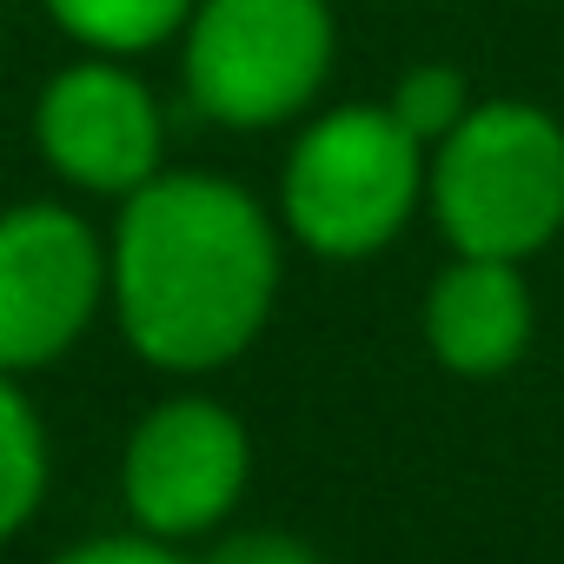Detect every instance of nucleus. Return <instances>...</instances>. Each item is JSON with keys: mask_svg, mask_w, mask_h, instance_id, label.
<instances>
[{"mask_svg": "<svg viewBox=\"0 0 564 564\" xmlns=\"http://www.w3.org/2000/svg\"><path fill=\"white\" fill-rule=\"evenodd\" d=\"M41 498H47V432L14 372H0V544L28 531Z\"/></svg>", "mask_w": 564, "mask_h": 564, "instance_id": "nucleus-10", "label": "nucleus"}, {"mask_svg": "<svg viewBox=\"0 0 564 564\" xmlns=\"http://www.w3.org/2000/svg\"><path fill=\"white\" fill-rule=\"evenodd\" d=\"M425 199L452 252L531 259L564 232V127L531 100L471 107L432 147Z\"/></svg>", "mask_w": 564, "mask_h": 564, "instance_id": "nucleus-2", "label": "nucleus"}, {"mask_svg": "<svg viewBox=\"0 0 564 564\" xmlns=\"http://www.w3.org/2000/svg\"><path fill=\"white\" fill-rule=\"evenodd\" d=\"M54 564H186L180 544L153 538V531H127V538H87L74 551H61Z\"/></svg>", "mask_w": 564, "mask_h": 564, "instance_id": "nucleus-12", "label": "nucleus"}, {"mask_svg": "<svg viewBox=\"0 0 564 564\" xmlns=\"http://www.w3.org/2000/svg\"><path fill=\"white\" fill-rule=\"evenodd\" d=\"M107 300L147 366H232L265 333L279 300V226L219 173H153L120 199Z\"/></svg>", "mask_w": 564, "mask_h": 564, "instance_id": "nucleus-1", "label": "nucleus"}, {"mask_svg": "<svg viewBox=\"0 0 564 564\" xmlns=\"http://www.w3.org/2000/svg\"><path fill=\"white\" fill-rule=\"evenodd\" d=\"M252 478V438L219 399H166L153 405L120 458V491L140 531L186 544L199 531H219Z\"/></svg>", "mask_w": 564, "mask_h": 564, "instance_id": "nucleus-6", "label": "nucleus"}, {"mask_svg": "<svg viewBox=\"0 0 564 564\" xmlns=\"http://www.w3.org/2000/svg\"><path fill=\"white\" fill-rule=\"evenodd\" d=\"M107 300V246L54 199L0 213V372H41L80 346Z\"/></svg>", "mask_w": 564, "mask_h": 564, "instance_id": "nucleus-5", "label": "nucleus"}, {"mask_svg": "<svg viewBox=\"0 0 564 564\" xmlns=\"http://www.w3.org/2000/svg\"><path fill=\"white\" fill-rule=\"evenodd\" d=\"M386 107L399 113V127H405L412 140L438 147V140H445V133L471 113V87H465V74H458V67L425 61V67L399 74V87H392V100H386Z\"/></svg>", "mask_w": 564, "mask_h": 564, "instance_id": "nucleus-11", "label": "nucleus"}, {"mask_svg": "<svg viewBox=\"0 0 564 564\" xmlns=\"http://www.w3.org/2000/svg\"><path fill=\"white\" fill-rule=\"evenodd\" d=\"M199 0H47V14L67 41L94 47V54H153L166 47L186 21H193Z\"/></svg>", "mask_w": 564, "mask_h": 564, "instance_id": "nucleus-9", "label": "nucleus"}, {"mask_svg": "<svg viewBox=\"0 0 564 564\" xmlns=\"http://www.w3.org/2000/svg\"><path fill=\"white\" fill-rule=\"evenodd\" d=\"M425 346L458 379H498L531 346V286L518 259L458 252L425 293Z\"/></svg>", "mask_w": 564, "mask_h": 564, "instance_id": "nucleus-8", "label": "nucleus"}, {"mask_svg": "<svg viewBox=\"0 0 564 564\" xmlns=\"http://www.w3.org/2000/svg\"><path fill=\"white\" fill-rule=\"evenodd\" d=\"M326 0H199L186 21V100L213 127H286L333 74Z\"/></svg>", "mask_w": 564, "mask_h": 564, "instance_id": "nucleus-4", "label": "nucleus"}, {"mask_svg": "<svg viewBox=\"0 0 564 564\" xmlns=\"http://www.w3.org/2000/svg\"><path fill=\"white\" fill-rule=\"evenodd\" d=\"M425 173L432 147L412 140L392 107H333L293 140L279 213L319 259H372L419 213Z\"/></svg>", "mask_w": 564, "mask_h": 564, "instance_id": "nucleus-3", "label": "nucleus"}, {"mask_svg": "<svg viewBox=\"0 0 564 564\" xmlns=\"http://www.w3.org/2000/svg\"><path fill=\"white\" fill-rule=\"evenodd\" d=\"M206 564H319V551L300 544L293 531H232L213 544Z\"/></svg>", "mask_w": 564, "mask_h": 564, "instance_id": "nucleus-13", "label": "nucleus"}, {"mask_svg": "<svg viewBox=\"0 0 564 564\" xmlns=\"http://www.w3.org/2000/svg\"><path fill=\"white\" fill-rule=\"evenodd\" d=\"M34 140H41V160L67 186L127 199L160 173L166 120H160V100L147 94V80H133L113 54H100V61L61 67L41 87Z\"/></svg>", "mask_w": 564, "mask_h": 564, "instance_id": "nucleus-7", "label": "nucleus"}]
</instances>
